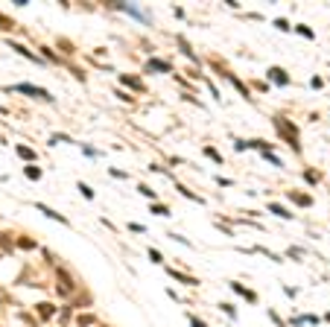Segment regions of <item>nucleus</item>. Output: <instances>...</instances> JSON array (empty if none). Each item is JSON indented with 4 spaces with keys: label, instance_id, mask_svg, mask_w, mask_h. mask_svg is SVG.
Listing matches in <instances>:
<instances>
[{
    "label": "nucleus",
    "instance_id": "5",
    "mask_svg": "<svg viewBox=\"0 0 330 327\" xmlns=\"http://www.w3.org/2000/svg\"><path fill=\"white\" fill-rule=\"evenodd\" d=\"M18 152H20V155H23V158H35V152H32V149H26V146H20V149H18Z\"/></svg>",
    "mask_w": 330,
    "mask_h": 327
},
{
    "label": "nucleus",
    "instance_id": "2",
    "mask_svg": "<svg viewBox=\"0 0 330 327\" xmlns=\"http://www.w3.org/2000/svg\"><path fill=\"white\" fill-rule=\"evenodd\" d=\"M38 211H41V213H47V216H53L56 222H64V216H61V213H56V211H50L47 205H38Z\"/></svg>",
    "mask_w": 330,
    "mask_h": 327
},
{
    "label": "nucleus",
    "instance_id": "6",
    "mask_svg": "<svg viewBox=\"0 0 330 327\" xmlns=\"http://www.w3.org/2000/svg\"><path fill=\"white\" fill-rule=\"evenodd\" d=\"M152 213H158V216H167V208H161V205H152Z\"/></svg>",
    "mask_w": 330,
    "mask_h": 327
},
{
    "label": "nucleus",
    "instance_id": "7",
    "mask_svg": "<svg viewBox=\"0 0 330 327\" xmlns=\"http://www.w3.org/2000/svg\"><path fill=\"white\" fill-rule=\"evenodd\" d=\"M272 213H278V216H290V213H287V211H284L281 205H272Z\"/></svg>",
    "mask_w": 330,
    "mask_h": 327
},
{
    "label": "nucleus",
    "instance_id": "8",
    "mask_svg": "<svg viewBox=\"0 0 330 327\" xmlns=\"http://www.w3.org/2000/svg\"><path fill=\"white\" fill-rule=\"evenodd\" d=\"M79 325L88 327V325H94V319H91V316H82V319H79Z\"/></svg>",
    "mask_w": 330,
    "mask_h": 327
},
{
    "label": "nucleus",
    "instance_id": "3",
    "mask_svg": "<svg viewBox=\"0 0 330 327\" xmlns=\"http://www.w3.org/2000/svg\"><path fill=\"white\" fill-rule=\"evenodd\" d=\"M38 316L41 319H50L53 316V304H38Z\"/></svg>",
    "mask_w": 330,
    "mask_h": 327
},
{
    "label": "nucleus",
    "instance_id": "1",
    "mask_svg": "<svg viewBox=\"0 0 330 327\" xmlns=\"http://www.w3.org/2000/svg\"><path fill=\"white\" fill-rule=\"evenodd\" d=\"M149 70H170V64L161 58H149Z\"/></svg>",
    "mask_w": 330,
    "mask_h": 327
},
{
    "label": "nucleus",
    "instance_id": "4",
    "mask_svg": "<svg viewBox=\"0 0 330 327\" xmlns=\"http://www.w3.org/2000/svg\"><path fill=\"white\" fill-rule=\"evenodd\" d=\"M269 73H272V79H275V82H287V73H284V70H278V67H275V70H269Z\"/></svg>",
    "mask_w": 330,
    "mask_h": 327
}]
</instances>
